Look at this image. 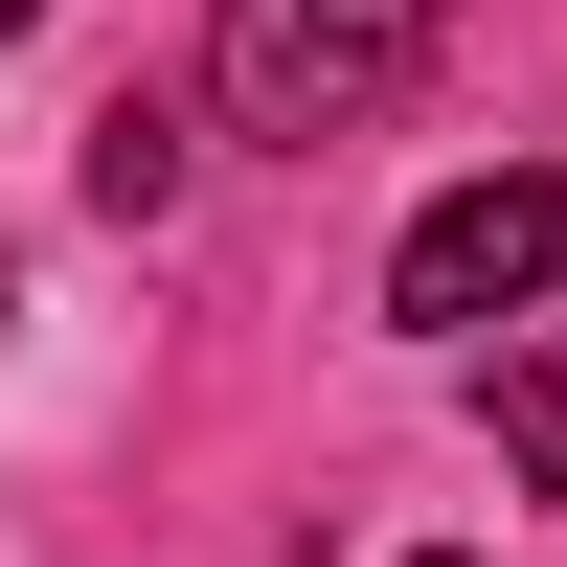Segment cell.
Here are the masks:
<instances>
[{
	"instance_id": "6da1fadb",
	"label": "cell",
	"mask_w": 567,
	"mask_h": 567,
	"mask_svg": "<svg viewBox=\"0 0 567 567\" xmlns=\"http://www.w3.org/2000/svg\"><path fill=\"white\" fill-rule=\"evenodd\" d=\"M432 45H454V0H227V114L250 136H341V114H386Z\"/></svg>"
},
{
	"instance_id": "7a4b0ae2",
	"label": "cell",
	"mask_w": 567,
	"mask_h": 567,
	"mask_svg": "<svg viewBox=\"0 0 567 567\" xmlns=\"http://www.w3.org/2000/svg\"><path fill=\"white\" fill-rule=\"evenodd\" d=\"M567 272V182H454L432 227L386 250V318H432V341H477V318H523Z\"/></svg>"
},
{
	"instance_id": "3957f363",
	"label": "cell",
	"mask_w": 567,
	"mask_h": 567,
	"mask_svg": "<svg viewBox=\"0 0 567 567\" xmlns=\"http://www.w3.org/2000/svg\"><path fill=\"white\" fill-rule=\"evenodd\" d=\"M91 205H114V227L182 205V114H159V91H114V114H91Z\"/></svg>"
},
{
	"instance_id": "277c9868",
	"label": "cell",
	"mask_w": 567,
	"mask_h": 567,
	"mask_svg": "<svg viewBox=\"0 0 567 567\" xmlns=\"http://www.w3.org/2000/svg\"><path fill=\"white\" fill-rule=\"evenodd\" d=\"M499 454H523V477L567 499V363H499Z\"/></svg>"
},
{
	"instance_id": "5b68a950",
	"label": "cell",
	"mask_w": 567,
	"mask_h": 567,
	"mask_svg": "<svg viewBox=\"0 0 567 567\" xmlns=\"http://www.w3.org/2000/svg\"><path fill=\"white\" fill-rule=\"evenodd\" d=\"M0 23H45V0H0Z\"/></svg>"
}]
</instances>
